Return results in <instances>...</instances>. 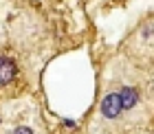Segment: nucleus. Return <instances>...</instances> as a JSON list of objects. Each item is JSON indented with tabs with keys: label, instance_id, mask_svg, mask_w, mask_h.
I'll list each match as a JSON object with an SVG mask.
<instances>
[{
	"label": "nucleus",
	"instance_id": "obj_1",
	"mask_svg": "<svg viewBox=\"0 0 154 134\" xmlns=\"http://www.w3.org/2000/svg\"><path fill=\"white\" fill-rule=\"evenodd\" d=\"M97 121H99L103 130H119L125 123V112H123V105H121L117 90H108L103 95L99 110H97Z\"/></svg>",
	"mask_w": 154,
	"mask_h": 134
},
{
	"label": "nucleus",
	"instance_id": "obj_2",
	"mask_svg": "<svg viewBox=\"0 0 154 134\" xmlns=\"http://www.w3.org/2000/svg\"><path fill=\"white\" fill-rule=\"evenodd\" d=\"M13 77H16V64H13V59L7 57V55H0V86L11 84Z\"/></svg>",
	"mask_w": 154,
	"mask_h": 134
},
{
	"label": "nucleus",
	"instance_id": "obj_3",
	"mask_svg": "<svg viewBox=\"0 0 154 134\" xmlns=\"http://www.w3.org/2000/svg\"><path fill=\"white\" fill-rule=\"evenodd\" d=\"M11 134H35L29 125H18V128H13V132Z\"/></svg>",
	"mask_w": 154,
	"mask_h": 134
}]
</instances>
